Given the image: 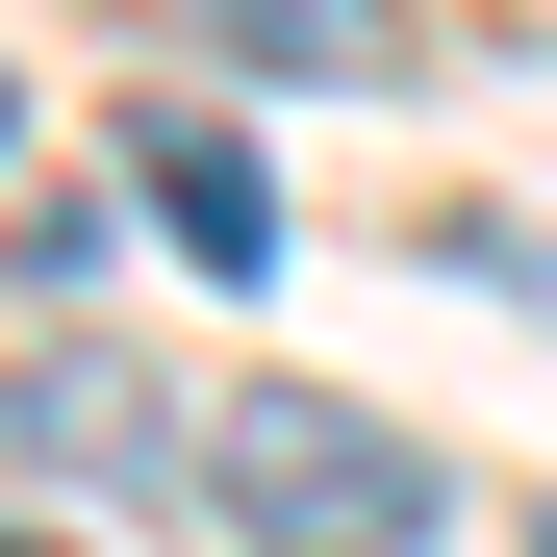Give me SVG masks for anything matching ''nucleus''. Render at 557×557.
Returning a JSON list of instances; mask_svg holds the SVG:
<instances>
[{"instance_id": "8", "label": "nucleus", "mask_w": 557, "mask_h": 557, "mask_svg": "<svg viewBox=\"0 0 557 557\" xmlns=\"http://www.w3.org/2000/svg\"><path fill=\"white\" fill-rule=\"evenodd\" d=\"M532 557H557V507H532Z\"/></svg>"}, {"instance_id": "7", "label": "nucleus", "mask_w": 557, "mask_h": 557, "mask_svg": "<svg viewBox=\"0 0 557 557\" xmlns=\"http://www.w3.org/2000/svg\"><path fill=\"white\" fill-rule=\"evenodd\" d=\"M0 557H51V532H0Z\"/></svg>"}, {"instance_id": "1", "label": "nucleus", "mask_w": 557, "mask_h": 557, "mask_svg": "<svg viewBox=\"0 0 557 557\" xmlns=\"http://www.w3.org/2000/svg\"><path fill=\"white\" fill-rule=\"evenodd\" d=\"M177 482L228 507V557H431V507H456V482H431V431L330 406V381H228Z\"/></svg>"}, {"instance_id": "2", "label": "nucleus", "mask_w": 557, "mask_h": 557, "mask_svg": "<svg viewBox=\"0 0 557 557\" xmlns=\"http://www.w3.org/2000/svg\"><path fill=\"white\" fill-rule=\"evenodd\" d=\"M0 431H26V456H203V406H177L152 355H76V330L0 381Z\"/></svg>"}, {"instance_id": "5", "label": "nucleus", "mask_w": 557, "mask_h": 557, "mask_svg": "<svg viewBox=\"0 0 557 557\" xmlns=\"http://www.w3.org/2000/svg\"><path fill=\"white\" fill-rule=\"evenodd\" d=\"M152 26H228V51H278V76H330V51H355L330 0H152Z\"/></svg>"}, {"instance_id": "6", "label": "nucleus", "mask_w": 557, "mask_h": 557, "mask_svg": "<svg viewBox=\"0 0 557 557\" xmlns=\"http://www.w3.org/2000/svg\"><path fill=\"white\" fill-rule=\"evenodd\" d=\"M0 127H26V76H0Z\"/></svg>"}, {"instance_id": "4", "label": "nucleus", "mask_w": 557, "mask_h": 557, "mask_svg": "<svg viewBox=\"0 0 557 557\" xmlns=\"http://www.w3.org/2000/svg\"><path fill=\"white\" fill-rule=\"evenodd\" d=\"M0 278H26V305H76V278H102V203H76V177H51V203H0Z\"/></svg>"}, {"instance_id": "3", "label": "nucleus", "mask_w": 557, "mask_h": 557, "mask_svg": "<svg viewBox=\"0 0 557 557\" xmlns=\"http://www.w3.org/2000/svg\"><path fill=\"white\" fill-rule=\"evenodd\" d=\"M127 177H152V228L203 253V278H253V253H278V177H253V127H203V102H152V127H127Z\"/></svg>"}]
</instances>
